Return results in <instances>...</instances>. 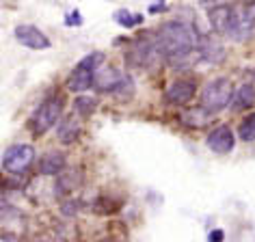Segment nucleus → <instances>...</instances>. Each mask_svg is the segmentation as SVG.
Masks as SVG:
<instances>
[{
    "label": "nucleus",
    "instance_id": "nucleus-1",
    "mask_svg": "<svg viewBox=\"0 0 255 242\" xmlns=\"http://www.w3.org/2000/svg\"><path fill=\"white\" fill-rule=\"evenodd\" d=\"M156 37L164 54V61L169 63H180L184 59H188L193 54V50L197 48V43H199V35H197L195 26L182 20L164 22L158 28Z\"/></svg>",
    "mask_w": 255,
    "mask_h": 242
},
{
    "label": "nucleus",
    "instance_id": "nucleus-2",
    "mask_svg": "<svg viewBox=\"0 0 255 242\" xmlns=\"http://www.w3.org/2000/svg\"><path fill=\"white\" fill-rule=\"evenodd\" d=\"M236 89L232 85V80L225 78V76H219V78L210 80L201 91V106L206 108L210 115L223 113L225 108L234 102Z\"/></svg>",
    "mask_w": 255,
    "mask_h": 242
},
{
    "label": "nucleus",
    "instance_id": "nucleus-3",
    "mask_svg": "<svg viewBox=\"0 0 255 242\" xmlns=\"http://www.w3.org/2000/svg\"><path fill=\"white\" fill-rule=\"evenodd\" d=\"M128 59H130L132 65H138V67H145V69H156L164 61V54L160 50V43H158V37L156 35L138 37V39L132 43L130 52H128Z\"/></svg>",
    "mask_w": 255,
    "mask_h": 242
},
{
    "label": "nucleus",
    "instance_id": "nucleus-4",
    "mask_svg": "<svg viewBox=\"0 0 255 242\" xmlns=\"http://www.w3.org/2000/svg\"><path fill=\"white\" fill-rule=\"evenodd\" d=\"M102 61H104V54L102 52H91V54H87L85 59H80L78 65L74 67L72 76L67 78L69 91L85 93L87 89H91L93 82H95V72H98V67L102 65Z\"/></svg>",
    "mask_w": 255,
    "mask_h": 242
},
{
    "label": "nucleus",
    "instance_id": "nucleus-5",
    "mask_svg": "<svg viewBox=\"0 0 255 242\" xmlns=\"http://www.w3.org/2000/svg\"><path fill=\"white\" fill-rule=\"evenodd\" d=\"M61 115H63V100L59 95L43 100L39 108L35 111L33 119H30V128L35 134H46L48 130H52L54 125L61 123Z\"/></svg>",
    "mask_w": 255,
    "mask_h": 242
},
{
    "label": "nucleus",
    "instance_id": "nucleus-6",
    "mask_svg": "<svg viewBox=\"0 0 255 242\" xmlns=\"http://www.w3.org/2000/svg\"><path fill=\"white\" fill-rule=\"evenodd\" d=\"M35 162V147L28 143L9 145L2 154V169L11 175H22Z\"/></svg>",
    "mask_w": 255,
    "mask_h": 242
},
{
    "label": "nucleus",
    "instance_id": "nucleus-7",
    "mask_svg": "<svg viewBox=\"0 0 255 242\" xmlns=\"http://www.w3.org/2000/svg\"><path fill=\"white\" fill-rule=\"evenodd\" d=\"M197 85L190 78H177L164 89V102L171 106H184L195 98Z\"/></svg>",
    "mask_w": 255,
    "mask_h": 242
},
{
    "label": "nucleus",
    "instance_id": "nucleus-8",
    "mask_svg": "<svg viewBox=\"0 0 255 242\" xmlns=\"http://www.w3.org/2000/svg\"><path fill=\"white\" fill-rule=\"evenodd\" d=\"M17 43H22L28 50H48L50 48V39L43 35V30H39L33 24H17L13 30Z\"/></svg>",
    "mask_w": 255,
    "mask_h": 242
},
{
    "label": "nucleus",
    "instance_id": "nucleus-9",
    "mask_svg": "<svg viewBox=\"0 0 255 242\" xmlns=\"http://www.w3.org/2000/svg\"><path fill=\"white\" fill-rule=\"evenodd\" d=\"M208 147L216 151V154H229L236 145V136L229 125H219L208 134Z\"/></svg>",
    "mask_w": 255,
    "mask_h": 242
},
{
    "label": "nucleus",
    "instance_id": "nucleus-10",
    "mask_svg": "<svg viewBox=\"0 0 255 242\" xmlns=\"http://www.w3.org/2000/svg\"><path fill=\"white\" fill-rule=\"evenodd\" d=\"M124 76H126V74H121L119 69H115V67H111V65H100L98 72H95V82H93V87L100 89V91H111V93H113L115 89L121 85Z\"/></svg>",
    "mask_w": 255,
    "mask_h": 242
},
{
    "label": "nucleus",
    "instance_id": "nucleus-11",
    "mask_svg": "<svg viewBox=\"0 0 255 242\" xmlns=\"http://www.w3.org/2000/svg\"><path fill=\"white\" fill-rule=\"evenodd\" d=\"M208 20H210V26H212V30L216 35L227 37L229 24H232V7H229V4H216V7L210 9Z\"/></svg>",
    "mask_w": 255,
    "mask_h": 242
},
{
    "label": "nucleus",
    "instance_id": "nucleus-12",
    "mask_svg": "<svg viewBox=\"0 0 255 242\" xmlns=\"http://www.w3.org/2000/svg\"><path fill=\"white\" fill-rule=\"evenodd\" d=\"M197 52L201 54L203 61L208 63H221L225 59V50L216 39L212 37H199V43H197Z\"/></svg>",
    "mask_w": 255,
    "mask_h": 242
},
{
    "label": "nucleus",
    "instance_id": "nucleus-13",
    "mask_svg": "<svg viewBox=\"0 0 255 242\" xmlns=\"http://www.w3.org/2000/svg\"><path fill=\"white\" fill-rule=\"evenodd\" d=\"M65 169V154L61 151H48L39 160V173L41 175H59Z\"/></svg>",
    "mask_w": 255,
    "mask_h": 242
},
{
    "label": "nucleus",
    "instance_id": "nucleus-14",
    "mask_svg": "<svg viewBox=\"0 0 255 242\" xmlns=\"http://www.w3.org/2000/svg\"><path fill=\"white\" fill-rule=\"evenodd\" d=\"M56 134H59V141L61 143H74L76 138L80 136V121L74 117V115H69V117L61 119V123L56 125Z\"/></svg>",
    "mask_w": 255,
    "mask_h": 242
},
{
    "label": "nucleus",
    "instance_id": "nucleus-15",
    "mask_svg": "<svg viewBox=\"0 0 255 242\" xmlns=\"http://www.w3.org/2000/svg\"><path fill=\"white\" fill-rule=\"evenodd\" d=\"M210 117H212V115H210L206 108L199 104V106L188 108V111H184V113H182V123H184V125H188V128L199 130V128H203V125H208V123H210Z\"/></svg>",
    "mask_w": 255,
    "mask_h": 242
},
{
    "label": "nucleus",
    "instance_id": "nucleus-16",
    "mask_svg": "<svg viewBox=\"0 0 255 242\" xmlns=\"http://www.w3.org/2000/svg\"><path fill=\"white\" fill-rule=\"evenodd\" d=\"M80 173L78 171H74V169H69V171H63V173L56 175V184H54V193H59V195H67V193H72V190L80 184Z\"/></svg>",
    "mask_w": 255,
    "mask_h": 242
},
{
    "label": "nucleus",
    "instance_id": "nucleus-17",
    "mask_svg": "<svg viewBox=\"0 0 255 242\" xmlns=\"http://www.w3.org/2000/svg\"><path fill=\"white\" fill-rule=\"evenodd\" d=\"M234 104H236V108H249L255 104V87L251 82H242V85L236 89Z\"/></svg>",
    "mask_w": 255,
    "mask_h": 242
},
{
    "label": "nucleus",
    "instance_id": "nucleus-18",
    "mask_svg": "<svg viewBox=\"0 0 255 242\" xmlns=\"http://www.w3.org/2000/svg\"><path fill=\"white\" fill-rule=\"evenodd\" d=\"M115 22L119 24V26H124V28H134L138 26V24H143V15L141 13H136V15H132L128 9H119V11H115Z\"/></svg>",
    "mask_w": 255,
    "mask_h": 242
},
{
    "label": "nucleus",
    "instance_id": "nucleus-19",
    "mask_svg": "<svg viewBox=\"0 0 255 242\" xmlns=\"http://www.w3.org/2000/svg\"><path fill=\"white\" fill-rule=\"evenodd\" d=\"M238 134H240V138H242L245 143H253V141H255V113L247 115V117L242 119Z\"/></svg>",
    "mask_w": 255,
    "mask_h": 242
},
{
    "label": "nucleus",
    "instance_id": "nucleus-20",
    "mask_svg": "<svg viewBox=\"0 0 255 242\" xmlns=\"http://www.w3.org/2000/svg\"><path fill=\"white\" fill-rule=\"evenodd\" d=\"M74 108H76V113H78V115H82V117H89V115L95 111V100H93V98H85V95H80V98H76Z\"/></svg>",
    "mask_w": 255,
    "mask_h": 242
},
{
    "label": "nucleus",
    "instance_id": "nucleus-21",
    "mask_svg": "<svg viewBox=\"0 0 255 242\" xmlns=\"http://www.w3.org/2000/svg\"><path fill=\"white\" fill-rule=\"evenodd\" d=\"M65 24H67V26H80V24H82V15H80V11H78V9L69 11L67 17H65Z\"/></svg>",
    "mask_w": 255,
    "mask_h": 242
},
{
    "label": "nucleus",
    "instance_id": "nucleus-22",
    "mask_svg": "<svg viewBox=\"0 0 255 242\" xmlns=\"http://www.w3.org/2000/svg\"><path fill=\"white\" fill-rule=\"evenodd\" d=\"M208 240L210 242H223L225 240V232H223V229H212L210 236H208Z\"/></svg>",
    "mask_w": 255,
    "mask_h": 242
},
{
    "label": "nucleus",
    "instance_id": "nucleus-23",
    "mask_svg": "<svg viewBox=\"0 0 255 242\" xmlns=\"http://www.w3.org/2000/svg\"><path fill=\"white\" fill-rule=\"evenodd\" d=\"M2 242H17V240L13 238V236H9V234H7V236H2Z\"/></svg>",
    "mask_w": 255,
    "mask_h": 242
},
{
    "label": "nucleus",
    "instance_id": "nucleus-24",
    "mask_svg": "<svg viewBox=\"0 0 255 242\" xmlns=\"http://www.w3.org/2000/svg\"><path fill=\"white\" fill-rule=\"evenodd\" d=\"M37 242H56V240H52V238H39Z\"/></svg>",
    "mask_w": 255,
    "mask_h": 242
},
{
    "label": "nucleus",
    "instance_id": "nucleus-25",
    "mask_svg": "<svg viewBox=\"0 0 255 242\" xmlns=\"http://www.w3.org/2000/svg\"><path fill=\"white\" fill-rule=\"evenodd\" d=\"M98 242H115L113 238H102V240H98Z\"/></svg>",
    "mask_w": 255,
    "mask_h": 242
},
{
    "label": "nucleus",
    "instance_id": "nucleus-26",
    "mask_svg": "<svg viewBox=\"0 0 255 242\" xmlns=\"http://www.w3.org/2000/svg\"><path fill=\"white\" fill-rule=\"evenodd\" d=\"M158 2H162V0H158Z\"/></svg>",
    "mask_w": 255,
    "mask_h": 242
}]
</instances>
